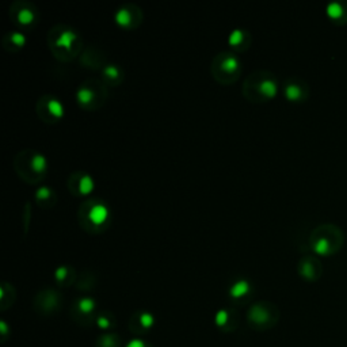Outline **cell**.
Here are the masks:
<instances>
[{
  "label": "cell",
  "mask_w": 347,
  "mask_h": 347,
  "mask_svg": "<svg viewBox=\"0 0 347 347\" xmlns=\"http://www.w3.org/2000/svg\"><path fill=\"white\" fill-rule=\"evenodd\" d=\"M342 229L334 224H323L312 232L311 247L319 255H333L343 246Z\"/></svg>",
  "instance_id": "6da1fadb"
},
{
  "label": "cell",
  "mask_w": 347,
  "mask_h": 347,
  "mask_svg": "<svg viewBox=\"0 0 347 347\" xmlns=\"http://www.w3.org/2000/svg\"><path fill=\"white\" fill-rule=\"evenodd\" d=\"M278 320V312L271 305L266 303H258L252 305L248 311V323L258 330H266L273 327Z\"/></svg>",
  "instance_id": "7a4b0ae2"
},
{
  "label": "cell",
  "mask_w": 347,
  "mask_h": 347,
  "mask_svg": "<svg viewBox=\"0 0 347 347\" xmlns=\"http://www.w3.org/2000/svg\"><path fill=\"white\" fill-rule=\"evenodd\" d=\"M299 270L300 274L303 275L305 280L315 281L318 280L320 274H322V263L316 258L308 256V258H304L300 262Z\"/></svg>",
  "instance_id": "3957f363"
},
{
  "label": "cell",
  "mask_w": 347,
  "mask_h": 347,
  "mask_svg": "<svg viewBox=\"0 0 347 347\" xmlns=\"http://www.w3.org/2000/svg\"><path fill=\"white\" fill-rule=\"evenodd\" d=\"M327 15L337 23H347V0H335L327 4Z\"/></svg>",
  "instance_id": "277c9868"
},
{
  "label": "cell",
  "mask_w": 347,
  "mask_h": 347,
  "mask_svg": "<svg viewBox=\"0 0 347 347\" xmlns=\"http://www.w3.org/2000/svg\"><path fill=\"white\" fill-rule=\"evenodd\" d=\"M285 95L289 101L299 102L303 101L308 95V87L307 84H304L303 82H297V80H292L286 86H285Z\"/></svg>",
  "instance_id": "5b68a950"
},
{
  "label": "cell",
  "mask_w": 347,
  "mask_h": 347,
  "mask_svg": "<svg viewBox=\"0 0 347 347\" xmlns=\"http://www.w3.org/2000/svg\"><path fill=\"white\" fill-rule=\"evenodd\" d=\"M155 318L150 312H140L130 322V327L135 333H147L151 327H154Z\"/></svg>",
  "instance_id": "8992f818"
},
{
  "label": "cell",
  "mask_w": 347,
  "mask_h": 347,
  "mask_svg": "<svg viewBox=\"0 0 347 347\" xmlns=\"http://www.w3.org/2000/svg\"><path fill=\"white\" fill-rule=\"evenodd\" d=\"M88 218H90V221L92 224L102 225L109 218V210H107V207L105 205H101V203L99 205H94L90 209V212H88Z\"/></svg>",
  "instance_id": "52a82bcc"
},
{
  "label": "cell",
  "mask_w": 347,
  "mask_h": 347,
  "mask_svg": "<svg viewBox=\"0 0 347 347\" xmlns=\"http://www.w3.org/2000/svg\"><path fill=\"white\" fill-rule=\"evenodd\" d=\"M250 289V284L246 280H240L232 285L231 289H229V294H231V297H233V299H241V297H244V296L248 294Z\"/></svg>",
  "instance_id": "ba28073f"
},
{
  "label": "cell",
  "mask_w": 347,
  "mask_h": 347,
  "mask_svg": "<svg viewBox=\"0 0 347 347\" xmlns=\"http://www.w3.org/2000/svg\"><path fill=\"white\" fill-rule=\"evenodd\" d=\"M259 91L266 98H274L278 92V86L273 79H265L259 84Z\"/></svg>",
  "instance_id": "9c48e42d"
},
{
  "label": "cell",
  "mask_w": 347,
  "mask_h": 347,
  "mask_svg": "<svg viewBox=\"0 0 347 347\" xmlns=\"http://www.w3.org/2000/svg\"><path fill=\"white\" fill-rule=\"evenodd\" d=\"M121 339L116 334H105L97 341V347H120Z\"/></svg>",
  "instance_id": "30bf717a"
},
{
  "label": "cell",
  "mask_w": 347,
  "mask_h": 347,
  "mask_svg": "<svg viewBox=\"0 0 347 347\" xmlns=\"http://www.w3.org/2000/svg\"><path fill=\"white\" fill-rule=\"evenodd\" d=\"M75 39H76V34L73 33V31H71V30H65V31L61 33V35L58 37L56 45L60 46V48H64L65 50H69V49L72 48Z\"/></svg>",
  "instance_id": "8fae6325"
},
{
  "label": "cell",
  "mask_w": 347,
  "mask_h": 347,
  "mask_svg": "<svg viewBox=\"0 0 347 347\" xmlns=\"http://www.w3.org/2000/svg\"><path fill=\"white\" fill-rule=\"evenodd\" d=\"M95 309V301L90 297H84V299L77 301V311L83 315H91Z\"/></svg>",
  "instance_id": "7c38bea8"
},
{
  "label": "cell",
  "mask_w": 347,
  "mask_h": 347,
  "mask_svg": "<svg viewBox=\"0 0 347 347\" xmlns=\"http://www.w3.org/2000/svg\"><path fill=\"white\" fill-rule=\"evenodd\" d=\"M31 167L35 173H45V170L48 167V163H46V158L42 156V155H34L33 160H31Z\"/></svg>",
  "instance_id": "4fadbf2b"
},
{
  "label": "cell",
  "mask_w": 347,
  "mask_h": 347,
  "mask_svg": "<svg viewBox=\"0 0 347 347\" xmlns=\"http://www.w3.org/2000/svg\"><path fill=\"white\" fill-rule=\"evenodd\" d=\"M76 99L80 105H88V103L94 99V92H92L90 88L83 87V88H80V90L76 92Z\"/></svg>",
  "instance_id": "5bb4252c"
},
{
  "label": "cell",
  "mask_w": 347,
  "mask_h": 347,
  "mask_svg": "<svg viewBox=\"0 0 347 347\" xmlns=\"http://www.w3.org/2000/svg\"><path fill=\"white\" fill-rule=\"evenodd\" d=\"M94 187H95V184H94V180H92V178L90 176V175H84L82 179H80V183H79V191L82 194H84V195H87V194H90L94 190Z\"/></svg>",
  "instance_id": "9a60e30c"
},
{
  "label": "cell",
  "mask_w": 347,
  "mask_h": 347,
  "mask_svg": "<svg viewBox=\"0 0 347 347\" xmlns=\"http://www.w3.org/2000/svg\"><path fill=\"white\" fill-rule=\"evenodd\" d=\"M48 109L50 111V114L56 118H61L64 116V106L61 105V102L57 99H50L48 103Z\"/></svg>",
  "instance_id": "2e32d148"
},
{
  "label": "cell",
  "mask_w": 347,
  "mask_h": 347,
  "mask_svg": "<svg viewBox=\"0 0 347 347\" xmlns=\"http://www.w3.org/2000/svg\"><path fill=\"white\" fill-rule=\"evenodd\" d=\"M116 22L120 26H124V27H126V26H129L130 22H132V15H130V12L126 8H121V10H118L116 12Z\"/></svg>",
  "instance_id": "e0dca14e"
},
{
  "label": "cell",
  "mask_w": 347,
  "mask_h": 347,
  "mask_svg": "<svg viewBox=\"0 0 347 347\" xmlns=\"http://www.w3.org/2000/svg\"><path fill=\"white\" fill-rule=\"evenodd\" d=\"M237 68H239V61H237V58L233 57V56H229L228 58H225L224 63H222V69L228 73L236 72Z\"/></svg>",
  "instance_id": "ac0fdd59"
},
{
  "label": "cell",
  "mask_w": 347,
  "mask_h": 347,
  "mask_svg": "<svg viewBox=\"0 0 347 347\" xmlns=\"http://www.w3.org/2000/svg\"><path fill=\"white\" fill-rule=\"evenodd\" d=\"M229 316H231V314H229L228 311H225V309L218 311V312L216 314V324L217 326H218V327H221V328L227 327V324L229 323Z\"/></svg>",
  "instance_id": "d6986e66"
},
{
  "label": "cell",
  "mask_w": 347,
  "mask_h": 347,
  "mask_svg": "<svg viewBox=\"0 0 347 347\" xmlns=\"http://www.w3.org/2000/svg\"><path fill=\"white\" fill-rule=\"evenodd\" d=\"M97 326L101 330H109L113 326V320H110V318L106 315H101L97 318Z\"/></svg>",
  "instance_id": "ffe728a7"
},
{
  "label": "cell",
  "mask_w": 347,
  "mask_h": 347,
  "mask_svg": "<svg viewBox=\"0 0 347 347\" xmlns=\"http://www.w3.org/2000/svg\"><path fill=\"white\" fill-rule=\"evenodd\" d=\"M34 19V14L30 10H22L19 12V22L22 24L31 23Z\"/></svg>",
  "instance_id": "44dd1931"
},
{
  "label": "cell",
  "mask_w": 347,
  "mask_h": 347,
  "mask_svg": "<svg viewBox=\"0 0 347 347\" xmlns=\"http://www.w3.org/2000/svg\"><path fill=\"white\" fill-rule=\"evenodd\" d=\"M228 41H229L231 45H239V43H241V41H243V31L241 30L232 31L231 35L228 37Z\"/></svg>",
  "instance_id": "7402d4cb"
},
{
  "label": "cell",
  "mask_w": 347,
  "mask_h": 347,
  "mask_svg": "<svg viewBox=\"0 0 347 347\" xmlns=\"http://www.w3.org/2000/svg\"><path fill=\"white\" fill-rule=\"evenodd\" d=\"M11 39H12V42L16 43V45H24V42H26V37H24L22 33H16L15 31L12 35H11Z\"/></svg>",
  "instance_id": "603a6c76"
},
{
  "label": "cell",
  "mask_w": 347,
  "mask_h": 347,
  "mask_svg": "<svg viewBox=\"0 0 347 347\" xmlns=\"http://www.w3.org/2000/svg\"><path fill=\"white\" fill-rule=\"evenodd\" d=\"M67 267H58L57 270L54 271V277H56V280L57 281H64L65 278H67Z\"/></svg>",
  "instance_id": "cb8c5ba5"
},
{
  "label": "cell",
  "mask_w": 347,
  "mask_h": 347,
  "mask_svg": "<svg viewBox=\"0 0 347 347\" xmlns=\"http://www.w3.org/2000/svg\"><path fill=\"white\" fill-rule=\"evenodd\" d=\"M126 347H152L151 345H148V343L145 342V341H141V339H135V341H132V342L128 343V346Z\"/></svg>",
  "instance_id": "d4e9b609"
},
{
  "label": "cell",
  "mask_w": 347,
  "mask_h": 347,
  "mask_svg": "<svg viewBox=\"0 0 347 347\" xmlns=\"http://www.w3.org/2000/svg\"><path fill=\"white\" fill-rule=\"evenodd\" d=\"M105 73H106L109 77H117L118 76V69H117L114 65H109V67H106V69H105Z\"/></svg>",
  "instance_id": "484cf974"
},
{
  "label": "cell",
  "mask_w": 347,
  "mask_h": 347,
  "mask_svg": "<svg viewBox=\"0 0 347 347\" xmlns=\"http://www.w3.org/2000/svg\"><path fill=\"white\" fill-rule=\"evenodd\" d=\"M50 195V191H49V188L48 187H41L37 191V198H39V199H46V198Z\"/></svg>",
  "instance_id": "4316f807"
}]
</instances>
